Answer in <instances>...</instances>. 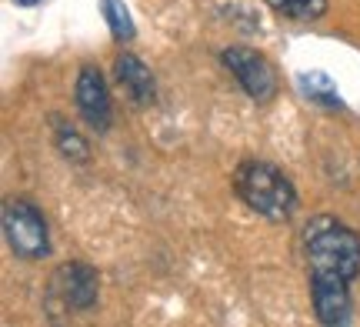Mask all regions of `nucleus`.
<instances>
[{"mask_svg":"<svg viewBox=\"0 0 360 327\" xmlns=\"http://www.w3.org/2000/svg\"><path fill=\"white\" fill-rule=\"evenodd\" d=\"M267 4L290 20H317L327 13V0H267Z\"/></svg>","mask_w":360,"mask_h":327,"instance_id":"obj_12","label":"nucleus"},{"mask_svg":"<svg viewBox=\"0 0 360 327\" xmlns=\"http://www.w3.org/2000/svg\"><path fill=\"white\" fill-rule=\"evenodd\" d=\"M310 301L314 314L327 327L350 324L354 304H350V284L347 281H310Z\"/></svg>","mask_w":360,"mask_h":327,"instance_id":"obj_7","label":"nucleus"},{"mask_svg":"<svg viewBox=\"0 0 360 327\" xmlns=\"http://www.w3.org/2000/svg\"><path fill=\"white\" fill-rule=\"evenodd\" d=\"M304 257L310 281H357L360 237L354 227L334 217H314L304 227Z\"/></svg>","mask_w":360,"mask_h":327,"instance_id":"obj_1","label":"nucleus"},{"mask_svg":"<svg viewBox=\"0 0 360 327\" xmlns=\"http://www.w3.org/2000/svg\"><path fill=\"white\" fill-rule=\"evenodd\" d=\"M17 7H37V4H44V0H13Z\"/></svg>","mask_w":360,"mask_h":327,"instance_id":"obj_13","label":"nucleus"},{"mask_svg":"<svg viewBox=\"0 0 360 327\" xmlns=\"http://www.w3.org/2000/svg\"><path fill=\"white\" fill-rule=\"evenodd\" d=\"M233 191L257 217L287 224L297 214V191L290 177L267 160H244L233 170Z\"/></svg>","mask_w":360,"mask_h":327,"instance_id":"obj_2","label":"nucleus"},{"mask_svg":"<svg viewBox=\"0 0 360 327\" xmlns=\"http://www.w3.org/2000/svg\"><path fill=\"white\" fill-rule=\"evenodd\" d=\"M74 104H77V114L87 120L97 134L110 131V120H114L110 94H107L103 74L97 70V67H80L77 84H74Z\"/></svg>","mask_w":360,"mask_h":327,"instance_id":"obj_6","label":"nucleus"},{"mask_svg":"<svg viewBox=\"0 0 360 327\" xmlns=\"http://www.w3.org/2000/svg\"><path fill=\"white\" fill-rule=\"evenodd\" d=\"M0 221H4L7 248L20 261H44L51 254V231H47V221H44L37 204H30L24 197H11L4 204Z\"/></svg>","mask_w":360,"mask_h":327,"instance_id":"obj_3","label":"nucleus"},{"mask_svg":"<svg viewBox=\"0 0 360 327\" xmlns=\"http://www.w3.org/2000/svg\"><path fill=\"white\" fill-rule=\"evenodd\" d=\"M297 84H300V91H304V97H307L310 104L330 107V110H340V107H344V101H340V91L334 87V80L327 77V74H321V70L300 74V77H297Z\"/></svg>","mask_w":360,"mask_h":327,"instance_id":"obj_9","label":"nucleus"},{"mask_svg":"<svg viewBox=\"0 0 360 327\" xmlns=\"http://www.w3.org/2000/svg\"><path fill=\"white\" fill-rule=\"evenodd\" d=\"M101 11H103L107 27H110V37L117 44H130V40L137 37V27L130 20V11L124 0H101Z\"/></svg>","mask_w":360,"mask_h":327,"instance_id":"obj_10","label":"nucleus"},{"mask_svg":"<svg viewBox=\"0 0 360 327\" xmlns=\"http://www.w3.org/2000/svg\"><path fill=\"white\" fill-rule=\"evenodd\" d=\"M114 74H117V84L124 87V94H127L130 101L137 107H147L154 104L157 97V84H154V74H150V67L143 64L137 53H117L114 60Z\"/></svg>","mask_w":360,"mask_h":327,"instance_id":"obj_8","label":"nucleus"},{"mask_svg":"<svg viewBox=\"0 0 360 327\" xmlns=\"http://www.w3.org/2000/svg\"><path fill=\"white\" fill-rule=\"evenodd\" d=\"M101 297V274L87 261H67L47 281V307L53 314H84Z\"/></svg>","mask_w":360,"mask_h":327,"instance_id":"obj_4","label":"nucleus"},{"mask_svg":"<svg viewBox=\"0 0 360 327\" xmlns=\"http://www.w3.org/2000/svg\"><path fill=\"white\" fill-rule=\"evenodd\" d=\"M53 124H57V127H53V144H57V150H60L67 160H74V164H87L90 160V144L87 141H84L70 124H64L60 117H53Z\"/></svg>","mask_w":360,"mask_h":327,"instance_id":"obj_11","label":"nucleus"},{"mask_svg":"<svg viewBox=\"0 0 360 327\" xmlns=\"http://www.w3.org/2000/svg\"><path fill=\"white\" fill-rule=\"evenodd\" d=\"M220 64L231 70L237 84L254 104H270L277 97V74L264 53L250 51V47H224Z\"/></svg>","mask_w":360,"mask_h":327,"instance_id":"obj_5","label":"nucleus"}]
</instances>
